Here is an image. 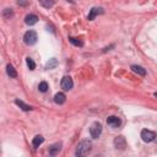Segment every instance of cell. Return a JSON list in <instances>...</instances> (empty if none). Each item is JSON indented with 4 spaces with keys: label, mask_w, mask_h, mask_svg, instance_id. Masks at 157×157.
Masks as SVG:
<instances>
[{
    "label": "cell",
    "mask_w": 157,
    "mask_h": 157,
    "mask_svg": "<svg viewBox=\"0 0 157 157\" xmlns=\"http://www.w3.org/2000/svg\"><path fill=\"white\" fill-rule=\"evenodd\" d=\"M15 103L22 109V110H25V112H28V110H31L32 109V107L31 105H28V104H26L23 101H21V99H16L15 101Z\"/></svg>",
    "instance_id": "obj_14"
},
{
    "label": "cell",
    "mask_w": 157,
    "mask_h": 157,
    "mask_svg": "<svg viewBox=\"0 0 157 157\" xmlns=\"http://www.w3.org/2000/svg\"><path fill=\"white\" fill-rule=\"evenodd\" d=\"M125 145H126V141H125L124 136L120 135V136H117V137L114 139V146H115L117 148H124Z\"/></svg>",
    "instance_id": "obj_7"
},
{
    "label": "cell",
    "mask_w": 157,
    "mask_h": 157,
    "mask_svg": "<svg viewBox=\"0 0 157 157\" xmlns=\"http://www.w3.org/2000/svg\"><path fill=\"white\" fill-rule=\"evenodd\" d=\"M6 72H7V75H9L10 77H12V78L17 77V72H16L15 67H13V66H12L11 64H9V65L6 66Z\"/></svg>",
    "instance_id": "obj_15"
},
{
    "label": "cell",
    "mask_w": 157,
    "mask_h": 157,
    "mask_svg": "<svg viewBox=\"0 0 157 157\" xmlns=\"http://www.w3.org/2000/svg\"><path fill=\"white\" fill-rule=\"evenodd\" d=\"M12 15H13V12H12L11 9H5V10H4V17L9 18V17H11Z\"/></svg>",
    "instance_id": "obj_21"
},
{
    "label": "cell",
    "mask_w": 157,
    "mask_h": 157,
    "mask_svg": "<svg viewBox=\"0 0 157 157\" xmlns=\"http://www.w3.org/2000/svg\"><path fill=\"white\" fill-rule=\"evenodd\" d=\"M102 132V124L98 123V121H94L91 126H90V134L93 139H98L99 135Z\"/></svg>",
    "instance_id": "obj_3"
},
{
    "label": "cell",
    "mask_w": 157,
    "mask_h": 157,
    "mask_svg": "<svg viewBox=\"0 0 157 157\" xmlns=\"http://www.w3.org/2000/svg\"><path fill=\"white\" fill-rule=\"evenodd\" d=\"M141 139L145 142H151V141H153L156 139V132L151 131V130H147V129H144L141 131Z\"/></svg>",
    "instance_id": "obj_4"
},
{
    "label": "cell",
    "mask_w": 157,
    "mask_h": 157,
    "mask_svg": "<svg viewBox=\"0 0 157 157\" xmlns=\"http://www.w3.org/2000/svg\"><path fill=\"white\" fill-rule=\"evenodd\" d=\"M131 70H132L135 74L140 75V76H145V75H146V70H145L142 66H139V65H131Z\"/></svg>",
    "instance_id": "obj_13"
},
{
    "label": "cell",
    "mask_w": 157,
    "mask_h": 157,
    "mask_svg": "<svg viewBox=\"0 0 157 157\" xmlns=\"http://www.w3.org/2000/svg\"><path fill=\"white\" fill-rule=\"evenodd\" d=\"M37 33L34 32V31H32V29H29V31H27L26 33H25V36H23V40H25V43L27 44V45H33L36 42H37Z\"/></svg>",
    "instance_id": "obj_2"
},
{
    "label": "cell",
    "mask_w": 157,
    "mask_h": 157,
    "mask_svg": "<svg viewBox=\"0 0 157 157\" xmlns=\"http://www.w3.org/2000/svg\"><path fill=\"white\" fill-rule=\"evenodd\" d=\"M65 101H66V96H65V93H63V92H58V93H55V96H54V102H55L56 104H64Z\"/></svg>",
    "instance_id": "obj_10"
},
{
    "label": "cell",
    "mask_w": 157,
    "mask_h": 157,
    "mask_svg": "<svg viewBox=\"0 0 157 157\" xmlns=\"http://www.w3.org/2000/svg\"><path fill=\"white\" fill-rule=\"evenodd\" d=\"M98 13H103V9L102 7H92L90 10V15H88V20H93Z\"/></svg>",
    "instance_id": "obj_11"
},
{
    "label": "cell",
    "mask_w": 157,
    "mask_h": 157,
    "mask_svg": "<svg viewBox=\"0 0 157 157\" xmlns=\"http://www.w3.org/2000/svg\"><path fill=\"white\" fill-rule=\"evenodd\" d=\"M17 4H18V5H22V6H26L28 2H27V0H18Z\"/></svg>",
    "instance_id": "obj_22"
},
{
    "label": "cell",
    "mask_w": 157,
    "mask_h": 157,
    "mask_svg": "<svg viewBox=\"0 0 157 157\" xmlns=\"http://www.w3.org/2000/svg\"><path fill=\"white\" fill-rule=\"evenodd\" d=\"M26 63H27V66H28L29 70H34V69H36V63H34L33 59H31L29 56L26 58Z\"/></svg>",
    "instance_id": "obj_19"
},
{
    "label": "cell",
    "mask_w": 157,
    "mask_h": 157,
    "mask_svg": "<svg viewBox=\"0 0 157 157\" xmlns=\"http://www.w3.org/2000/svg\"><path fill=\"white\" fill-rule=\"evenodd\" d=\"M69 40H70V43H71V44H74V45H76V47H82V45H83L82 40H80V39H77V38L69 37Z\"/></svg>",
    "instance_id": "obj_18"
},
{
    "label": "cell",
    "mask_w": 157,
    "mask_h": 157,
    "mask_svg": "<svg viewBox=\"0 0 157 157\" xmlns=\"http://www.w3.org/2000/svg\"><path fill=\"white\" fill-rule=\"evenodd\" d=\"M60 85H61V88H63L64 91H69V90L72 88V86H74V81H72V78H71L70 76H64V77L61 78Z\"/></svg>",
    "instance_id": "obj_5"
},
{
    "label": "cell",
    "mask_w": 157,
    "mask_h": 157,
    "mask_svg": "<svg viewBox=\"0 0 157 157\" xmlns=\"http://www.w3.org/2000/svg\"><path fill=\"white\" fill-rule=\"evenodd\" d=\"M43 141H44V137H43L42 135H36V136L33 137V140H32V146H33L34 148H38V147L43 144Z\"/></svg>",
    "instance_id": "obj_12"
},
{
    "label": "cell",
    "mask_w": 157,
    "mask_h": 157,
    "mask_svg": "<svg viewBox=\"0 0 157 157\" xmlns=\"http://www.w3.org/2000/svg\"><path fill=\"white\" fill-rule=\"evenodd\" d=\"M61 150V142H56V144H53L50 147H49V155L50 156H55L60 152Z\"/></svg>",
    "instance_id": "obj_8"
},
{
    "label": "cell",
    "mask_w": 157,
    "mask_h": 157,
    "mask_svg": "<svg viewBox=\"0 0 157 157\" xmlns=\"http://www.w3.org/2000/svg\"><path fill=\"white\" fill-rule=\"evenodd\" d=\"M39 4L45 9H50L54 5V0H39Z\"/></svg>",
    "instance_id": "obj_16"
},
{
    "label": "cell",
    "mask_w": 157,
    "mask_h": 157,
    "mask_svg": "<svg viewBox=\"0 0 157 157\" xmlns=\"http://www.w3.org/2000/svg\"><path fill=\"white\" fill-rule=\"evenodd\" d=\"M91 150H92V142L88 141V140H83V141H81V142L77 145L76 151H75V155L78 156V157L86 156Z\"/></svg>",
    "instance_id": "obj_1"
},
{
    "label": "cell",
    "mask_w": 157,
    "mask_h": 157,
    "mask_svg": "<svg viewBox=\"0 0 157 157\" xmlns=\"http://www.w3.org/2000/svg\"><path fill=\"white\" fill-rule=\"evenodd\" d=\"M107 124L112 128H118L120 125V119L115 115H110V117L107 118Z\"/></svg>",
    "instance_id": "obj_6"
},
{
    "label": "cell",
    "mask_w": 157,
    "mask_h": 157,
    "mask_svg": "<svg viewBox=\"0 0 157 157\" xmlns=\"http://www.w3.org/2000/svg\"><path fill=\"white\" fill-rule=\"evenodd\" d=\"M56 64H58V61H56V59L55 58H52V59H49V61L47 63V65H45V69H54L55 66H56Z\"/></svg>",
    "instance_id": "obj_17"
},
{
    "label": "cell",
    "mask_w": 157,
    "mask_h": 157,
    "mask_svg": "<svg viewBox=\"0 0 157 157\" xmlns=\"http://www.w3.org/2000/svg\"><path fill=\"white\" fill-rule=\"evenodd\" d=\"M38 90H39L40 92H47V91H48V83H47L45 81L39 82V85H38Z\"/></svg>",
    "instance_id": "obj_20"
},
{
    "label": "cell",
    "mask_w": 157,
    "mask_h": 157,
    "mask_svg": "<svg viewBox=\"0 0 157 157\" xmlns=\"http://www.w3.org/2000/svg\"><path fill=\"white\" fill-rule=\"evenodd\" d=\"M37 21H38V17H37L36 15H33V13H29V15H27V16L25 17V22H26V25H28V26L36 25Z\"/></svg>",
    "instance_id": "obj_9"
}]
</instances>
